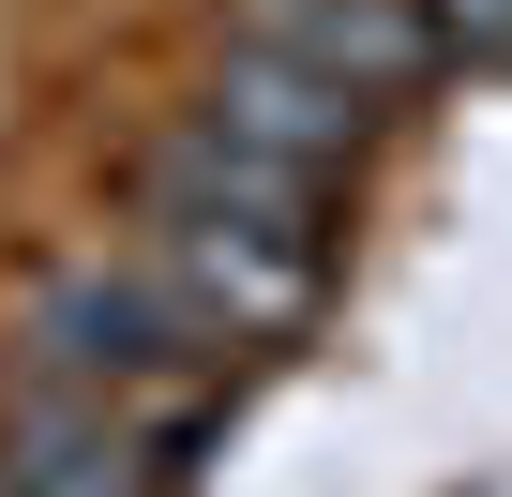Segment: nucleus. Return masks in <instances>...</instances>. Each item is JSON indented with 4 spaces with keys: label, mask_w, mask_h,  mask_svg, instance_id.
Returning a JSON list of instances; mask_svg holds the SVG:
<instances>
[{
    "label": "nucleus",
    "mask_w": 512,
    "mask_h": 497,
    "mask_svg": "<svg viewBox=\"0 0 512 497\" xmlns=\"http://www.w3.org/2000/svg\"><path fill=\"white\" fill-rule=\"evenodd\" d=\"M226 347L181 317V287L136 257H61L31 302H16V392H91V407H181L211 392Z\"/></svg>",
    "instance_id": "1"
},
{
    "label": "nucleus",
    "mask_w": 512,
    "mask_h": 497,
    "mask_svg": "<svg viewBox=\"0 0 512 497\" xmlns=\"http://www.w3.org/2000/svg\"><path fill=\"white\" fill-rule=\"evenodd\" d=\"M151 272L226 362H256L332 302V226H151Z\"/></svg>",
    "instance_id": "3"
},
{
    "label": "nucleus",
    "mask_w": 512,
    "mask_h": 497,
    "mask_svg": "<svg viewBox=\"0 0 512 497\" xmlns=\"http://www.w3.org/2000/svg\"><path fill=\"white\" fill-rule=\"evenodd\" d=\"M226 46L302 61V76L362 91L377 121H407V106L452 76V46H437V16H422V0H241V16H226Z\"/></svg>",
    "instance_id": "4"
},
{
    "label": "nucleus",
    "mask_w": 512,
    "mask_h": 497,
    "mask_svg": "<svg viewBox=\"0 0 512 497\" xmlns=\"http://www.w3.org/2000/svg\"><path fill=\"white\" fill-rule=\"evenodd\" d=\"M422 16H437L452 76H512V0H422Z\"/></svg>",
    "instance_id": "6"
},
{
    "label": "nucleus",
    "mask_w": 512,
    "mask_h": 497,
    "mask_svg": "<svg viewBox=\"0 0 512 497\" xmlns=\"http://www.w3.org/2000/svg\"><path fill=\"white\" fill-rule=\"evenodd\" d=\"M196 437H211V392H181V407L16 392L0 407V497H181Z\"/></svg>",
    "instance_id": "2"
},
{
    "label": "nucleus",
    "mask_w": 512,
    "mask_h": 497,
    "mask_svg": "<svg viewBox=\"0 0 512 497\" xmlns=\"http://www.w3.org/2000/svg\"><path fill=\"white\" fill-rule=\"evenodd\" d=\"M196 121H226V136H256V151H287V166H317V181H347V166L392 136L362 91H332V76H302V61H256V46H211Z\"/></svg>",
    "instance_id": "5"
}]
</instances>
